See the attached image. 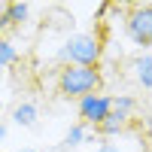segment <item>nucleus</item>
I'll return each mask as SVG.
<instances>
[{
  "label": "nucleus",
  "instance_id": "15",
  "mask_svg": "<svg viewBox=\"0 0 152 152\" xmlns=\"http://www.w3.org/2000/svg\"><path fill=\"white\" fill-rule=\"evenodd\" d=\"M18 152H37V149H18Z\"/></svg>",
  "mask_w": 152,
  "mask_h": 152
},
{
  "label": "nucleus",
  "instance_id": "1",
  "mask_svg": "<svg viewBox=\"0 0 152 152\" xmlns=\"http://www.w3.org/2000/svg\"><path fill=\"white\" fill-rule=\"evenodd\" d=\"M104 85V76L97 67H76V64H64L58 70V91L64 97H85V94H97Z\"/></svg>",
  "mask_w": 152,
  "mask_h": 152
},
{
  "label": "nucleus",
  "instance_id": "12",
  "mask_svg": "<svg viewBox=\"0 0 152 152\" xmlns=\"http://www.w3.org/2000/svg\"><path fill=\"white\" fill-rule=\"evenodd\" d=\"M94 152H119V146H116V143H110V140H100V143L94 146Z\"/></svg>",
  "mask_w": 152,
  "mask_h": 152
},
{
  "label": "nucleus",
  "instance_id": "10",
  "mask_svg": "<svg viewBox=\"0 0 152 152\" xmlns=\"http://www.w3.org/2000/svg\"><path fill=\"white\" fill-rule=\"evenodd\" d=\"M3 12H6L9 24H21L24 18L31 15V3H6V6H3Z\"/></svg>",
  "mask_w": 152,
  "mask_h": 152
},
{
  "label": "nucleus",
  "instance_id": "9",
  "mask_svg": "<svg viewBox=\"0 0 152 152\" xmlns=\"http://www.w3.org/2000/svg\"><path fill=\"white\" fill-rule=\"evenodd\" d=\"M137 110V100L131 94H119V97H113V113L122 119H131V113Z\"/></svg>",
  "mask_w": 152,
  "mask_h": 152
},
{
  "label": "nucleus",
  "instance_id": "5",
  "mask_svg": "<svg viewBox=\"0 0 152 152\" xmlns=\"http://www.w3.org/2000/svg\"><path fill=\"white\" fill-rule=\"evenodd\" d=\"M37 119H40V110H37V104H31V100H21V104L12 107V122H15L18 128H34Z\"/></svg>",
  "mask_w": 152,
  "mask_h": 152
},
{
  "label": "nucleus",
  "instance_id": "11",
  "mask_svg": "<svg viewBox=\"0 0 152 152\" xmlns=\"http://www.w3.org/2000/svg\"><path fill=\"white\" fill-rule=\"evenodd\" d=\"M15 61H18L15 46H12L9 40H3V37H0V67H9V64H15Z\"/></svg>",
  "mask_w": 152,
  "mask_h": 152
},
{
  "label": "nucleus",
  "instance_id": "2",
  "mask_svg": "<svg viewBox=\"0 0 152 152\" xmlns=\"http://www.w3.org/2000/svg\"><path fill=\"white\" fill-rule=\"evenodd\" d=\"M100 55H104V46L94 34H73L61 46L64 64H76V67H97Z\"/></svg>",
  "mask_w": 152,
  "mask_h": 152
},
{
  "label": "nucleus",
  "instance_id": "16",
  "mask_svg": "<svg viewBox=\"0 0 152 152\" xmlns=\"http://www.w3.org/2000/svg\"><path fill=\"white\" fill-rule=\"evenodd\" d=\"M0 113H3V100H0Z\"/></svg>",
  "mask_w": 152,
  "mask_h": 152
},
{
  "label": "nucleus",
  "instance_id": "4",
  "mask_svg": "<svg viewBox=\"0 0 152 152\" xmlns=\"http://www.w3.org/2000/svg\"><path fill=\"white\" fill-rule=\"evenodd\" d=\"M76 110H79V119H82V125H104L107 122V116L113 113V97L110 94H85V97H79V104H76Z\"/></svg>",
  "mask_w": 152,
  "mask_h": 152
},
{
  "label": "nucleus",
  "instance_id": "8",
  "mask_svg": "<svg viewBox=\"0 0 152 152\" xmlns=\"http://www.w3.org/2000/svg\"><path fill=\"white\" fill-rule=\"evenodd\" d=\"M125 128H128V119L116 116V113H110V116H107V122H104V125H97V131L104 134L107 140H110V137H116V134H122Z\"/></svg>",
  "mask_w": 152,
  "mask_h": 152
},
{
  "label": "nucleus",
  "instance_id": "3",
  "mask_svg": "<svg viewBox=\"0 0 152 152\" xmlns=\"http://www.w3.org/2000/svg\"><path fill=\"white\" fill-rule=\"evenodd\" d=\"M125 31L134 46H152V3L131 6L128 18H125Z\"/></svg>",
  "mask_w": 152,
  "mask_h": 152
},
{
  "label": "nucleus",
  "instance_id": "6",
  "mask_svg": "<svg viewBox=\"0 0 152 152\" xmlns=\"http://www.w3.org/2000/svg\"><path fill=\"white\" fill-rule=\"evenodd\" d=\"M131 70H134V79L140 82L143 88L152 91V52H143L131 61Z\"/></svg>",
  "mask_w": 152,
  "mask_h": 152
},
{
  "label": "nucleus",
  "instance_id": "14",
  "mask_svg": "<svg viewBox=\"0 0 152 152\" xmlns=\"http://www.w3.org/2000/svg\"><path fill=\"white\" fill-rule=\"evenodd\" d=\"M3 137H6V125L0 122V140H3Z\"/></svg>",
  "mask_w": 152,
  "mask_h": 152
},
{
  "label": "nucleus",
  "instance_id": "7",
  "mask_svg": "<svg viewBox=\"0 0 152 152\" xmlns=\"http://www.w3.org/2000/svg\"><path fill=\"white\" fill-rule=\"evenodd\" d=\"M85 140H88V125L76 122V125H70V131L64 134V140L58 143V149H76V146L85 143Z\"/></svg>",
  "mask_w": 152,
  "mask_h": 152
},
{
  "label": "nucleus",
  "instance_id": "13",
  "mask_svg": "<svg viewBox=\"0 0 152 152\" xmlns=\"http://www.w3.org/2000/svg\"><path fill=\"white\" fill-rule=\"evenodd\" d=\"M9 28H12V24H9V18H6V12H0V34L9 31Z\"/></svg>",
  "mask_w": 152,
  "mask_h": 152
}]
</instances>
